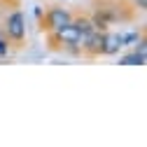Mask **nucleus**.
Returning a JSON list of instances; mask_svg holds the SVG:
<instances>
[{
  "label": "nucleus",
  "mask_w": 147,
  "mask_h": 147,
  "mask_svg": "<svg viewBox=\"0 0 147 147\" xmlns=\"http://www.w3.org/2000/svg\"><path fill=\"white\" fill-rule=\"evenodd\" d=\"M124 47L121 33H107L103 35V56H112V54H119V49Z\"/></svg>",
  "instance_id": "nucleus-5"
},
{
  "label": "nucleus",
  "mask_w": 147,
  "mask_h": 147,
  "mask_svg": "<svg viewBox=\"0 0 147 147\" xmlns=\"http://www.w3.org/2000/svg\"><path fill=\"white\" fill-rule=\"evenodd\" d=\"M103 35L100 30H89L86 35H82L80 42V51L86 54V56H100L103 54Z\"/></svg>",
  "instance_id": "nucleus-4"
},
{
  "label": "nucleus",
  "mask_w": 147,
  "mask_h": 147,
  "mask_svg": "<svg viewBox=\"0 0 147 147\" xmlns=\"http://www.w3.org/2000/svg\"><path fill=\"white\" fill-rule=\"evenodd\" d=\"M136 7L138 9H147V0H136Z\"/></svg>",
  "instance_id": "nucleus-10"
},
{
  "label": "nucleus",
  "mask_w": 147,
  "mask_h": 147,
  "mask_svg": "<svg viewBox=\"0 0 147 147\" xmlns=\"http://www.w3.org/2000/svg\"><path fill=\"white\" fill-rule=\"evenodd\" d=\"M121 40H124V47H131L133 42L140 40V35H138V33H128V35H121Z\"/></svg>",
  "instance_id": "nucleus-8"
},
{
  "label": "nucleus",
  "mask_w": 147,
  "mask_h": 147,
  "mask_svg": "<svg viewBox=\"0 0 147 147\" xmlns=\"http://www.w3.org/2000/svg\"><path fill=\"white\" fill-rule=\"evenodd\" d=\"M5 33L7 38L14 40V42H21L26 38V16L21 12H12L5 21Z\"/></svg>",
  "instance_id": "nucleus-3"
},
{
  "label": "nucleus",
  "mask_w": 147,
  "mask_h": 147,
  "mask_svg": "<svg viewBox=\"0 0 147 147\" xmlns=\"http://www.w3.org/2000/svg\"><path fill=\"white\" fill-rule=\"evenodd\" d=\"M7 51H9L7 38H0V59H3V56H7Z\"/></svg>",
  "instance_id": "nucleus-9"
},
{
  "label": "nucleus",
  "mask_w": 147,
  "mask_h": 147,
  "mask_svg": "<svg viewBox=\"0 0 147 147\" xmlns=\"http://www.w3.org/2000/svg\"><path fill=\"white\" fill-rule=\"evenodd\" d=\"M145 61H147V56H140V54H128V56H121L119 59V63L121 65H145Z\"/></svg>",
  "instance_id": "nucleus-7"
},
{
  "label": "nucleus",
  "mask_w": 147,
  "mask_h": 147,
  "mask_svg": "<svg viewBox=\"0 0 147 147\" xmlns=\"http://www.w3.org/2000/svg\"><path fill=\"white\" fill-rule=\"evenodd\" d=\"M72 26H75L82 35H86L89 30H94V24H91V19H89V16H77V19H72L70 21Z\"/></svg>",
  "instance_id": "nucleus-6"
},
{
  "label": "nucleus",
  "mask_w": 147,
  "mask_h": 147,
  "mask_svg": "<svg viewBox=\"0 0 147 147\" xmlns=\"http://www.w3.org/2000/svg\"><path fill=\"white\" fill-rule=\"evenodd\" d=\"M70 21H72V14H70L65 7H51V9L45 14L42 28H45L47 33H51V30H59L61 26H65V24H70Z\"/></svg>",
  "instance_id": "nucleus-2"
},
{
  "label": "nucleus",
  "mask_w": 147,
  "mask_h": 147,
  "mask_svg": "<svg viewBox=\"0 0 147 147\" xmlns=\"http://www.w3.org/2000/svg\"><path fill=\"white\" fill-rule=\"evenodd\" d=\"M51 40L56 45H63V47H70L72 51H80V42H82V33L72 26V24H65L61 26L59 30H51Z\"/></svg>",
  "instance_id": "nucleus-1"
}]
</instances>
